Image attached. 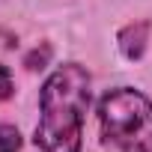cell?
I'll use <instances>...</instances> for the list:
<instances>
[{
	"mask_svg": "<svg viewBox=\"0 0 152 152\" xmlns=\"http://www.w3.org/2000/svg\"><path fill=\"white\" fill-rule=\"evenodd\" d=\"M90 104V75L84 66H60L42 87L36 146L42 152H81L84 113Z\"/></svg>",
	"mask_w": 152,
	"mask_h": 152,
	"instance_id": "obj_1",
	"label": "cell"
},
{
	"mask_svg": "<svg viewBox=\"0 0 152 152\" xmlns=\"http://www.w3.org/2000/svg\"><path fill=\"white\" fill-rule=\"evenodd\" d=\"M99 122L104 140L122 152H149L152 149V102L128 87L110 90L99 104Z\"/></svg>",
	"mask_w": 152,
	"mask_h": 152,
	"instance_id": "obj_2",
	"label": "cell"
},
{
	"mask_svg": "<svg viewBox=\"0 0 152 152\" xmlns=\"http://www.w3.org/2000/svg\"><path fill=\"white\" fill-rule=\"evenodd\" d=\"M146 36H149V24L146 21H137V24H128L119 36V45H122V54L128 60H137L146 48Z\"/></svg>",
	"mask_w": 152,
	"mask_h": 152,
	"instance_id": "obj_3",
	"label": "cell"
},
{
	"mask_svg": "<svg viewBox=\"0 0 152 152\" xmlns=\"http://www.w3.org/2000/svg\"><path fill=\"white\" fill-rule=\"evenodd\" d=\"M21 149V134L12 125H0V152H18Z\"/></svg>",
	"mask_w": 152,
	"mask_h": 152,
	"instance_id": "obj_4",
	"label": "cell"
},
{
	"mask_svg": "<svg viewBox=\"0 0 152 152\" xmlns=\"http://www.w3.org/2000/svg\"><path fill=\"white\" fill-rule=\"evenodd\" d=\"M12 96V75L6 66H0V102H6Z\"/></svg>",
	"mask_w": 152,
	"mask_h": 152,
	"instance_id": "obj_5",
	"label": "cell"
}]
</instances>
